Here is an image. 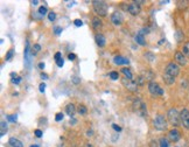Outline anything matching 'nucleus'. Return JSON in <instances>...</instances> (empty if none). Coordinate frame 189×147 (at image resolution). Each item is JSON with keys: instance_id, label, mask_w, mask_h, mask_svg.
<instances>
[{"instance_id": "1", "label": "nucleus", "mask_w": 189, "mask_h": 147, "mask_svg": "<svg viewBox=\"0 0 189 147\" xmlns=\"http://www.w3.org/2000/svg\"><path fill=\"white\" fill-rule=\"evenodd\" d=\"M167 118H168V121L172 124L173 126L177 127L181 124V117H180V112L176 110V109H169L167 112Z\"/></svg>"}, {"instance_id": "2", "label": "nucleus", "mask_w": 189, "mask_h": 147, "mask_svg": "<svg viewBox=\"0 0 189 147\" xmlns=\"http://www.w3.org/2000/svg\"><path fill=\"white\" fill-rule=\"evenodd\" d=\"M133 106V110L134 112H137L140 117H147V109H146V104L140 99V98H137L134 99V102L132 104Z\"/></svg>"}, {"instance_id": "3", "label": "nucleus", "mask_w": 189, "mask_h": 147, "mask_svg": "<svg viewBox=\"0 0 189 147\" xmlns=\"http://www.w3.org/2000/svg\"><path fill=\"white\" fill-rule=\"evenodd\" d=\"M92 6L95 12L99 15V16H105L107 13V4L105 1H99V0H93L92 1Z\"/></svg>"}, {"instance_id": "4", "label": "nucleus", "mask_w": 189, "mask_h": 147, "mask_svg": "<svg viewBox=\"0 0 189 147\" xmlns=\"http://www.w3.org/2000/svg\"><path fill=\"white\" fill-rule=\"evenodd\" d=\"M153 126H154V128L155 130H158V131H165L167 128V120L165 116H162V115H158L157 117L154 118V120H153Z\"/></svg>"}, {"instance_id": "5", "label": "nucleus", "mask_w": 189, "mask_h": 147, "mask_svg": "<svg viewBox=\"0 0 189 147\" xmlns=\"http://www.w3.org/2000/svg\"><path fill=\"white\" fill-rule=\"evenodd\" d=\"M165 74L167 75H169V76H172V77H177L179 76V74H180V67L177 63H174V62H170V63H168L166 67V69H165Z\"/></svg>"}, {"instance_id": "6", "label": "nucleus", "mask_w": 189, "mask_h": 147, "mask_svg": "<svg viewBox=\"0 0 189 147\" xmlns=\"http://www.w3.org/2000/svg\"><path fill=\"white\" fill-rule=\"evenodd\" d=\"M148 91L151 92L152 96L157 97V96H162L164 95V89L160 87L157 82L152 81L148 82Z\"/></svg>"}, {"instance_id": "7", "label": "nucleus", "mask_w": 189, "mask_h": 147, "mask_svg": "<svg viewBox=\"0 0 189 147\" xmlns=\"http://www.w3.org/2000/svg\"><path fill=\"white\" fill-rule=\"evenodd\" d=\"M121 84L131 92H137L138 91V85L133 80H129V78L124 77V78H121Z\"/></svg>"}, {"instance_id": "8", "label": "nucleus", "mask_w": 189, "mask_h": 147, "mask_svg": "<svg viewBox=\"0 0 189 147\" xmlns=\"http://www.w3.org/2000/svg\"><path fill=\"white\" fill-rule=\"evenodd\" d=\"M111 22L113 23L114 26H120L121 23L124 22V16L121 14V12H119V11L113 12L112 15H111Z\"/></svg>"}, {"instance_id": "9", "label": "nucleus", "mask_w": 189, "mask_h": 147, "mask_svg": "<svg viewBox=\"0 0 189 147\" xmlns=\"http://www.w3.org/2000/svg\"><path fill=\"white\" fill-rule=\"evenodd\" d=\"M180 117H181V124L183 127H186L187 130H189V110L183 109L180 112Z\"/></svg>"}, {"instance_id": "10", "label": "nucleus", "mask_w": 189, "mask_h": 147, "mask_svg": "<svg viewBox=\"0 0 189 147\" xmlns=\"http://www.w3.org/2000/svg\"><path fill=\"white\" fill-rule=\"evenodd\" d=\"M168 138L169 140L172 141V142H177L180 138H181V133L179 130H176V128H173V130H170L169 132H168Z\"/></svg>"}, {"instance_id": "11", "label": "nucleus", "mask_w": 189, "mask_h": 147, "mask_svg": "<svg viewBox=\"0 0 189 147\" xmlns=\"http://www.w3.org/2000/svg\"><path fill=\"white\" fill-rule=\"evenodd\" d=\"M174 59L176 61L177 64L180 66H186L187 64V60H186V56L182 54V52H176L174 55Z\"/></svg>"}, {"instance_id": "12", "label": "nucleus", "mask_w": 189, "mask_h": 147, "mask_svg": "<svg viewBox=\"0 0 189 147\" xmlns=\"http://www.w3.org/2000/svg\"><path fill=\"white\" fill-rule=\"evenodd\" d=\"M129 13L132 15H138L140 13V5H138L136 1H133L132 4H130L129 5Z\"/></svg>"}, {"instance_id": "13", "label": "nucleus", "mask_w": 189, "mask_h": 147, "mask_svg": "<svg viewBox=\"0 0 189 147\" xmlns=\"http://www.w3.org/2000/svg\"><path fill=\"white\" fill-rule=\"evenodd\" d=\"M95 41H96L97 46H99V47H104L106 44V39L103 34H96L95 35Z\"/></svg>"}, {"instance_id": "14", "label": "nucleus", "mask_w": 189, "mask_h": 147, "mask_svg": "<svg viewBox=\"0 0 189 147\" xmlns=\"http://www.w3.org/2000/svg\"><path fill=\"white\" fill-rule=\"evenodd\" d=\"M113 62L117 64V66H121V64H129L130 63L129 59H126V57H124V56H120V55L116 56V57L113 59Z\"/></svg>"}, {"instance_id": "15", "label": "nucleus", "mask_w": 189, "mask_h": 147, "mask_svg": "<svg viewBox=\"0 0 189 147\" xmlns=\"http://www.w3.org/2000/svg\"><path fill=\"white\" fill-rule=\"evenodd\" d=\"M66 112H67V115H68L69 117L70 118H73L74 116H75V113H76V108H75V105L73 103H70L68 104L67 106H66Z\"/></svg>"}, {"instance_id": "16", "label": "nucleus", "mask_w": 189, "mask_h": 147, "mask_svg": "<svg viewBox=\"0 0 189 147\" xmlns=\"http://www.w3.org/2000/svg\"><path fill=\"white\" fill-rule=\"evenodd\" d=\"M29 53H30L29 42H28V41H26V48H25V61H26V64H27V67H29V64H30Z\"/></svg>"}, {"instance_id": "17", "label": "nucleus", "mask_w": 189, "mask_h": 147, "mask_svg": "<svg viewBox=\"0 0 189 147\" xmlns=\"http://www.w3.org/2000/svg\"><path fill=\"white\" fill-rule=\"evenodd\" d=\"M91 25H92V27H93L95 29H99V28L103 26V21L99 19V16H95V18H92Z\"/></svg>"}, {"instance_id": "18", "label": "nucleus", "mask_w": 189, "mask_h": 147, "mask_svg": "<svg viewBox=\"0 0 189 147\" xmlns=\"http://www.w3.org/2000/svg\"><path fill=\"white\" fill-rule=\"evenodd\" d=\"M8 144L11 145L12 147H23V144L20 141L19 139H16L14 137H12V138H9V141H8Z\"/></svg>"}, {"instance_id": "19", "label": "nucleus", "mask_w": 189, "mask_h": 147, "mask_svg": "<svg viewBox=\"0 0 189 147\" xmlns=\"http://www.w3.org/2000/svg\"><path fill=\"white\" fill-rule=\"evenodd\" d=\"M141 76L145 78V81H150L152 82L153 81V78H154V74L152 73V71H150V70H146V71H143V74H141Z\"/></svg>"}, {"instance_id": "20", "label": "nucleus", "mask_w": 189, "mask_h": 147, "mask_svg": "<svg viewBox=\"0 0 189 147\" xmlns=\"http://www.w3.org/2000/svg\"><path fill=\"white\" fill-rule=\"evenodd\" d=\"M174 37H175V40H176V42L180 43V42H182V41L184 40V34H183V32H181L180 29H177L175 32Z\"/></svg>"}, {"instance_id": "21", "label": "nucleus", "mask_w": 189, "mask_h": 147, "mask_svg": "<svg viewBox=\"0 0 189 147\" xmlns=\"http://www.w3.org/2000/svg\"><path fill=\"white\" fill-rule=\"evenodd\" d=\"M162 78H164V82H165L166 84H168V85H172V84L175 82L174 77H172V76H169V75H167V74H164Z\"/></svg>"}, {"instance_id": "22", "label": "nucleus", "mask_w": 189, "mask_h": 147, "mask_svg": "<svg viewBox=\"0 0 189 147\" xmlns=\"http://www.w3.org/2000/svg\"><path fill=\"white\" fill-rule=\"evenodd\" d=\"M134 40H136V42L138 44H140V46H145L146 44V41H145V36L144 35H141V34H137L136 37H134Z\"/></svg>"}, {"instance_id": "23", "label": "nucleus", "mask_w": 189, "mask_h": 147, "mask_svg": "<svg viewBox=\"0 0 189 147\" xmlns=\"http://www.w3.org/2000/svg\"><path fill=\"white\" fill-rule=\"evenodd\" d=\"M0 127H1V130H0V135H1V137H4V135L6 134V132H7V130H8L7 123H6V121H1Z\"/></svg>"}, {"instance_id": "24", "label": "nucleus", "mask_w": 189, "mask_h": 147, "mask_svg": "<svg viewBox=\"0 0 189 147\" xmlns=\"http://www.w3.org/2000/svg\"><path fill=\"white\" fill-rule=\"evenodd\" d=\"M144 57L147 60L148 62H153V61L155 60V55L151 52H146V53H144Z\"/></svg>"}, {"instance_id": "25", "label": "nucleus", "mask_w": 189, "mask_h": 147, "mask_svg": "<svg viewBox=\"0 0 189 147\" xmlns=\"http://www.w3.org/2000/svg\"><path fill=\"white\" fill-rule=\"evenodd\" d=\"M182 54L189 59V42H186L182 47Z\"/></svg>"}, {"instance_id": "26", "label": "nucleus", "mask_w": 189, "mask_h": 147, "mask_svg": "<svg viewBox=\"0 0 189 147\" xmlns=\"http://www.w3.org/2000/svg\"><path fill=\"white\" fill-rule=\"evenodd\" d=\"M121 73L125 75V77H126V78L132 80L133 75H132V73H131V70H130V69H127V68H123V69H121Z\"/></svg>"}, {"instance_id": "27", "label": "nucleus", "mask_w": 189, "mask_h": 147, "mask_svg": "<svg viewBox=\"0 0 189 147\" xmlns=\"http://www.w3.org/2000/svg\"><path fill=\"white\" fill-rule=\"evenodd\" d=\"M86 112H88V109H86L85 105H79V106H78V113H79L81 116L86 115Z\"/></svg>"}, {"instance_id": "28", "label": "nucleus", "mask_w": 189, "mask_h": 147, "mask_svg": "<svg viewBox=\"0 0 189 147\" xmlns=\"http://www.w3.org/2000/svg\"><path fill=\"white\" fill-rule=\"evenodd\" d=\"M40 50H41V46L38 44V43L34 44V46H33V50H32V55H33V56H35V55H36Z\"/></svg>"}, {"instance_id": "29", "label": "nucleus", "mask_w": 189, "mask_h": 147, "mask_svg": "<svg viewBox=\"0 0 189 147\" xmlns=\"http://www.w3.org/2000/svg\"><path fill=\"white\" fill-rule=\"evenodd\" d=\"M134 82L137 83V85H144L145 84V78L140 75V76H138L137 77V80H134Z\"/></svg>"}, {"instance_id": "30", "label": "nucleus", "mask_w": 189, "mask_h": 147, "mask_svg": "<svg viewBox=\"0 0 189 147\" xmlns=\"http://www.w3.org/2000/svg\"><path fill=\"white\" fill-rule=\"evenodd\" d=\"M159 145L160 147H169V144H168V140L166 138H161L159 140Z\"/></svg>"}, {"instance_id": "31", "label": "nucleus", "mask_w": 189, "mask_h": 147, "mask_svg": "<svg viewBox=\"0 0 189 147\" xmlns=\"http://www.w3.org/2000/svg\"><path fill=\"white\" fill-rule=\"evenodd\" d=\"M48 13V11H47V7L46 6H41V7L39 8V14L41 15V16H43Z\"/></svg>"}, {"instance_id": "32", "label": "nucleus", "mask_w": 189, "mask_h": 147, "mask_svg": "<svg viewBox=\"0 0 189 147\" xmlns=\"http://www.w3.org/2000/svg\"><path fill=\"white\" fill-rule=\"evenodd\" d=\"M110 78L113 80V81L118 80V78H119V74L117 73V71H111V73H110Z\"/></svg>"}, {"instance_id": "33", "label": "nucleus", "mask_w": 189, "mask_h": 147, "mask_svg": "<svg viewBox=\"0 0 189 147\" xmlns=\"http://www.w3.org/2000/svg\"><path fill=\"white\" fill-rule=\"evenodd\" d=\"M48 19H49V21H55V19H56V13H54L53 11L52 12H49L48 13Z\"/></svg>"}, {"instance_id": "34", "label": "nucleus", "mask_w": 189, "mask_h": 147, "mask_svg": "<svg viewBox=\"0 0 189 147\" xmlns=\"http://www.w3.org/2000/svg\"><path fill=\"white\" fill-rule=\"evenodd\" d=\"M13 55H14V50H13V49H9L7 53V55H6V57H5L6 61H9V60L13 57Z\"/></svg>"}, {"instance_id": "35", "label": "nucleus", "mask_w": 189, "mask_h": 147, "mask_svg": "<svg viewBox=\"0 0 189 147\" xmlns=\"http://www.w3.org/2000/svg\"><path fill=\"white\" fill-rule=\"evenodd\" d=\"M7 119L12 123H15L18 120V117H16V115H9V116H7Z\"/></svg>"}, {"instance_id": "36", "label": "nucleus", "mask_w": 189, "mask_h": 147, "mask_svg": "<svg viewBox=\"0 0 189 147\" xmlns=\"http://www.w3.org/2000/svg\"><path fill=\"white\" fill-rule=\"evenodd\" d=\"M63 118H64V115H63L62 112H59V113L56 115V117H55V120H56V121H61V120H63Z\"/></svg>"}, {"instance_id": "37", "label": "nucleus", "mask_w": 189, "mask_h": 147, "mask_svg": "<svg viewBox=\"0 0 189 147\" xmlns=\"http://www.w3.org/2000/svg\"><path fill=\"white\" fill-rule=\"evenodd\" d=\"M62 32H63V28L60 27V26H57V27H55V28H54V33H55L56 35H60Z\"/></svg>"}, {"instance_id": "38", "label": "nucleus", "mask_w": 189, "mask_h": 147, "mask_svg": "<svg viewBox=\"0 0 189 147\" xmlns=\"http://www.w3.org/2000/svg\"><path fill=\"white\" fill-rule=\"evenodd\" d=\"M139 34H141V35H145V34H150V28L148 27H145L143 29L139 32Z\"/></svg>"}, {"instance_id": "39", "label": "nucleus", "mask_w": 189, "mask_h": 147, "mask_svg": "<svg viewBox=\"0 0 189 147\" xmlns=\"http://www.w3.org/2000/svg\"><path fill=\"white\" fill-rule=\"evenodd\" d=\"M74 23H75V26H77V27L83 26V21H82L81 19H76V20H74Z\"/></svg>"}, {"instance_id": "40", "label": "nucleus", "mask_w": 189, "mask_h": 147, "mask_svg": "<svg viewBox=\"0 0 189 147\" xmlns=\"http://www.w3.org/2000/svg\"><path fill=\"white\" fill-rule=\"evenodd\" d=\"M39 90H40V92H42V94L45 92V90H46V84H45V83H41V84H40Z\"/></svg>"}, {"instance_id": "41", "label": "nucleus", "mask_w": 189, "mask_h": 147, "mask_svg": "<svg viewBox=\"0 0 189 147\" xmlns=\"http://www.w3.org/2000/svg\"><path fill=\"white\" fill-rule=\"evenodd\" d=\"M34 134H35L38 138H41V137H42V131H41V130H35V131H34Z\"/></svg>"}, {"instance_id": "42", "label": "nucleus", "mask_w": 189, "mask_h": 147, "mask_svg": "<svg viewBox=\"0 0 189 147\" xmlns=\"http://www.w3.org/2000/svg\"><path fill=\"white\" fill-rule=\"evenodd\" d=\"M158 146H159V144L155 140H152L151 142H150V147H158Z\"/></svg>"}, {"instance_id": "43", "label": "nucleus", "mask_w": 189, "mask_h": 147, "mask_svg": "<svg viewBox=\"0 0 189 147\" xmlns=\"http://www.w3.org/2000/svg\"><path fill=\"white\" fill-rule=\"evenodd\" d=\"M12 82H13L14 84H19V83L21 82V77H15V78H12Z\"/></svg>"}, {"instance_id": "44", "label": "nucleus", "mask_w": 189, "mask_h": 147, "mask_svg": "<svg viewBox=\"0 0 189 147\" xmlns=\"http://www.w3.org/2000/svg\"><path fill=\"white\" fill-rule=\"evenodd\" d=\"M112 127H113L114 131H117V132H120L121 131V127L120 126H118L117 124H112Z\"/></svg>"}, {"instance_id": "45", "label": "nucleus", "mask_w": 189, "mask_h": 147, "mask_svg": "<svg viewBox=\"0 0 189 147\" xmlns=\"http://www.w3.org/2000/svg\"><path fill=\"white\" fill-rule=\"evenodd\" d=\"M56 64H57V67L62 68V67H63V64H64V61H63V59H61V60H59V61H56Z\"/></svg>"}, {"instance_id": "46", "label": "nucleus", "mask_w": 189, "mask_h": 147, "mask_svg": "<svg viewBox=\"0 0 189 147\" xmlns=\"http://www.w3.org/2000/svg\"><path fill=\"white\" fill-rule=\"evenodd\" d=\"M68 59L70 60V61H75L76 60V55L75 54H73V53H70L68 55Z\"/></svg>"}, {"instance_id": "47", "label": "nucleus", "mask_w": 189, "mask_h": 147, "mask_svg": "<svg viewBox=\"0 0 189 147\" xmlns=\"http://www.w3.org/2000/svg\"><path fill=\"white\" fill-rule=\"evenodd\" d=\"M54 59L56 60V61L61 60L62 59V54H61V53H56V54H55V56H54Z\"/></svg>"}, {"instance_id": "48", "label": "nucleus", "mask_w": 189, "mask_h": 147, "mask_svg": "<svg viewBox=\"0 0 189 147\" xmlns=\"http://www.w3.org/2000/svg\"><path fill=\"white\" fill-rule=\"evenodd\" d=\"M41 78L43 80V81H46V80H48V75L45 73H41Z\"/></svg>"}, {"instance_id": "49", "label": "nucleus", "mask_w": 189, "mask_h": 147, "mask_svg": "<svg viewBox=\"0 0 189 147\" xmlns=\"http://www.w3.org/2000/svg\"><path fill=\"white\" fill-rule=\"evenodd\" d=\"M73 82H74V83H75V84H78V83H79V82H81V80H79V78H78V77H74V78H73Z\"/></svg>"}, {"instance_id": "50", "label": "nucleus", "mask_w": 189, "mask_h": 147, "mask_svg": "<svg viewBox=\"0 0 189 147\" xmlns=\"http://www.w3.org/2000/svg\"><path fill=\"white\" fill-rule=\"evenodd\" d=\"M86 135H89V137L93 135V132H92V130H88V132H86Z\"/></svg>"}, {"instance_id": "51", "label": "nucleus", "mask_w": 189, "mask_h": 147, "mask_svg": "<svg viewBox=\"0 0 189 147\" xmlns=\"http://www.w3.org/2000/svg\"><path fill=\"white\" fill-rule=\"evenodd\" d=\"M39 68H40V69H45V63H43V62L39 63Z\"/></svg>"}, {"instance_id": "52", "label": "nucleus", "mask_w": 189, "mask_h": 147, "mask_svg": "<svg viewBox=\"0 0 189 147\" xmlns=\"http://www.w3.org/2000/svg\"><path fill=\"white\" fill-rule=\"evenodd\" d=\"M32 4H33L34 6H36V5L39 4V1H38V0H35V1H32Z\"/></svg>"}, {"instance_id": "53", "label": "nucleus", "mask_w": 189, "mask_h": 147, "mask_svg": "<svg viewBox=\"0 0 189 147\" xmlns=\"http://www.w3.org/2000/svg\"><path fill=\"white\" fill-rule=\"evenodd\" d=\"M85 147H93V146H92L91 144H89V142H88V144H85Z\"/></svg>"}, {"instance_id": "54", "label": "nucleus", "mask_w": 189, "mask_h": 147, "mask_svg": "<svg viewBox=\"0 0 189 147\" xmlns=\"http://www.w3.org/2000/svg\"><path fill=\"white\" fill-rule=\"evenodd\" d=\"M29 147H40L39 145H32V146H29Z\"/></svg>"}]
</instances>
